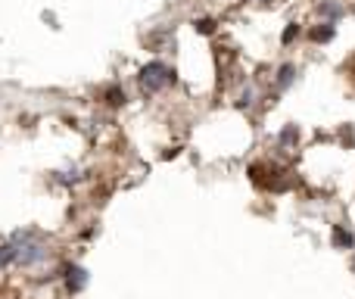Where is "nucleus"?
<instances>
[{"instance_id": "obj_5", "label": "nucleus", "mask_w": 355, "mask_h": 299, "mask_svg": "<svg viewBox=\"0 0 355 299\" xmlns=\"http://www.w3.org/2000/svg\"><path fill=\"white\" fill-rule=\"evenodd\" d=\"M321 13L330 16V19H340V16H343V7H340V4H321Z\"/></svg>"}, {"instance_id": "obj_2", "label": "nucleus", "mask_w": 355, "mask_h": 299, "mask_svg": "<svg viewBox=\"0 0 355 299\" xmlns=\"http://www.w3.org/2000/svg\"><path fill=\"white\" fill-rule=\"evenodd\" d=\"M85 284H88V274H85V268L72 265V268H69V290H81Z\"/></svg>"}, {"instance_id": "obj_6", "label": "nucleus", "mask_w": 355, "mask_h": 299, "mask_svg": "<svg viewBox=\"0 0 355 299\" xmlns=\"http://www.w3.org/2000/svg\"><path fill=\"white\" fill-rule=\"evenodd\" d=\"M106 100H109L112 106H118V103H125V94L118 91V88H109V91H106Z\"/></svg>"}, {"instance_id": "obj_7", "label": "nucleus", "mask_w": 355, "mask_h": 299, "mask_svg": "<svg viewBox=\"0 0 355 299\" xmlns=\"http://www.w3.org/2000/svg\"><path fill=\"white\" fill-rule=\"evenodd\" d=\"M196 31H200V34H212V31H215V22H212V19H200V22H196Z\"/></svg>"}, {"instance_id": "obj_8", "label": "nucleus", "mask_w": 355, "mask_h": 299, "mask_svg": "<svg viewBox=\"0 0 355 299\" xmlns=\"http://www.w3.org/2000/svg\"><path fill=\"white\" fill-rule=\"evenodd\" d=\"M333 240H337V243H340V246H349V243H352V237H349V234H346V231H340V228H337V231H333Z\"/></svg>"}, {"instance_id": "obj_1", "label": "nucleus", "mask_w": 355, "mask_h": 299, "mask_svg": "<svg viewBox=\"0 0 355 299\" xmlns=\"http://www.w3.org/2000/svg\"><path fill=\"white\" fill-rule=\"evenodd\" d=\"M175 81V72L165 66V62H147L140 69V88L147 94H156V91H162Z\"/></svg>"}, {"instance_id": "obj_4", "label": "nucleus", "mask_w": 355, "mask_h": 299, "mask_svg": "<svg viewBox=\"0 0 355 299\" xmlns=\"http://www.w3.org/2000/svg\"><path fill=\"white\" fill-rule=\"evenodd\" d=\"M293 75H296L293 66H281V72H278V88H287V84L293 81Z\"/></svg>"}, {"instance_id": "obj_3", "label": "nucleus", "mask_w": 355, "mask_h": 299, "mask_svg": "<svg viewBox=\"0 0 355 299\" xmlns=\"http://www.w3.org/2000/svg\"><path fill=\"white\" fill-rule=\"evenodd\" d=\"M330 37H333V25H330V22H327L324 28H315V31H311V41H318V44L330 41Z\"/></svg>"}, {"instance_id": "obj_9", "label": "nucleus", "mask_w": 355, "mask_h": 299, "mask_svg": "<svg viewBox=\"0 0 355 299\" xmlns=\"http://www.w3.org/2000/svg\"><path fill=\"white\" fill-rule=\"evenodd\" d=\"M296 34H299V25H290V28L284 31V44H290V41H293Z\"/></svg>"}]
</instances>
